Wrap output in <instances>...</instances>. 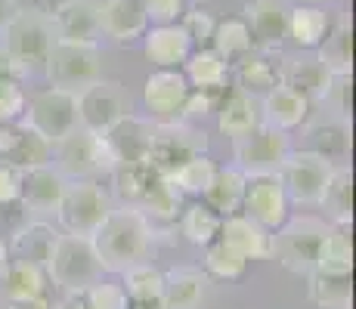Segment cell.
I'll return each mask as SVG.
<instances>
[{
    "label": "cell",
    "mask_w": 356,
    "mask_h": 309,
    "mask_svg": "<svg viewBox=\"0 0 356 309\" xmlns=\"http://www.w3.org/2000/svg\"><path fill=\"white\" fill-rule=\"evenodd\" d=\"M211 291V278L195 266H174L164 272V309H198Z\"/></svg>",
    "instance_id": "obj_24"
},
{
    "label": "cell",
    "mask_w": 356,
    "mask_h": 309,
    "mask_svg": "<svg viewBox=\"0 0 356 309\" xmlns=\"http://www.w3.org/2000/svg\"><path fill=\"white\" fill-rule=\"evenodd\" d=\"M152 133H155V124L136 118V115H127L124 121L115 124L106 133V142L115 155V164H118V167H127V164H149Z\"/></svg>",
    "instance_id": "obj_19"
},
{
    "label": "cell",
    "mask_w": 356,
    "mask_h": 309,
    "mask_svg": "<svg viewBox=\"0 0 356 309\" xmlns=\"http://www.w3.org/2000/svg\"><path fill=\"white\" fill-rule=\"evenodd\" d=\"M68 180L59 174L53 164H44V167H34L22 174V195L19 201L29 208V214L38 217H53L63 204Z\"/></svg>",
    "instance_id": "obj_17"
},
{
    "label": "cell",
    "mask_w": 356,
    "mask_h": 309,
    "mask_svg": "<svg viewBox=\"0 0 356 309\" xmlns=\"http://www.w3.org/2000/svg\"><path fill=\"white\" fill-rule=\"evenodd\" d=\"M307 294L323 309H347L350 306V276H323L310 272L307 276Z\"/></svg>",
    "instance_id": "obj_40"
},
{
    "label": "cell",
    "mask_w": 356,
    "mask_h": 309,
    "mask_svg": "<svg viewBox=\"0 0 356 309\" xmlns=\"http://www.w3.org/2000/svg\"><path fill=\"white\" fill-rule=\"evenodd\" d=\"M25 90L16 78H0V124H16L25 115Z\"/></svg>",
    "instance_id": "obj_45"
},
{
    "label": "cell",
    "mask_w": 356,
    "mask_h": 309,
    "mask_svg": "<svg viewBox=\"0 0 356 309\" xmlns=\"http://www.w3.org/2000/svg\"><path fill=\"white\" fill-rule=\"evenodd\" d=\"M350 87H353L350 72H334L332 74V81H328L323 99H319L328 108V115H332V118L350 121Z\"/></svg>",
    "instance_id": "obj_44"
},
{
    "label": "cell",
    "mask_w": 356,
    "mask_h": 309,
    "mask_svg": "<svg viewBox=\"0 0 356 309\" xmlns=\"http://www.w3.org/2000/svg\"><path fill=\"white\" fill-rule=\"evenodd\" d=\"M214 25H217V19L211 16L208 10H189V12H183V16H180V28L189 34L193 47H198V50H202L204 44H211Z\"/></svg>",
    "instance_id": "obj_47"
},
{
    "label": "cell",
    "mask_w": 356,
    "mask_h": 309,
    "mask_svg": "<svg viewBox=\"0 0 356 309\" xmlns=\"http://www.w3.org/2000/svg\"><path fill=\"white\" fill-rule=\"evenodd\" d=\"M19 10H22V6H19V0H0V34L6 31V25H10L13 19H16Z\"/></svg>",
    "instance_id": "obj_52"
},
{
    "label": "cell",
    "mask_w": 356,
    "mask_h": 309,
    "mask_svg": "<svg viewBox=\"0 0 356 309\" xmlns=\"http://www.w3.org/2000/svg\"><path fill=\"white\" fill-rule=\"evenodd\" d=\"M0 78H19L16 65L10 62V56L3 53V47H0Z\"/></svg>",
    "instance_id": "obj_53"
},
{
    "label": "cell",
    "mask_w": 356,
    "mask_h": 309,
    "mask_svg": "<svg viewBox=\"0 0 356 309\" xmlns=\"http://www.w3.org/2000/svg\"><path fill=\"white\" fill-rule=\"evenodd\" d=\"M99 25L106 37L130 44V40L143 37L149 28L146 6L143 0H99Z\"/></svg>",
    "instance_id": "obj_22"
},
{
    "label": "cell",
    "mask_w": 356,
    "mask_h": 309,
    "mask_svg": "<svg viewBox=\"0 0 356 309\" xmlns=\"http://www.w3.org/2000/svg\"><path fill=\"white\" fill-rule=\"evenodd\" d=\"M53 167L72 183L93 180V176H112V170L118 164H115V155L108 149L106 136L78 127L53 146Z\"/></svg>",
    "instance_id": "obj_3"
},
{
    "label": "cell",
    "mask_w": 356,
    "mask_h": 309,
    "mask_svg": "<svg viewBox=\"0 0 356 309\" xmlns=\"http://www.w3.org/2000/svg\"><path fill=\"white\" fill-rule=\"evenodd\" d=\"M0 297L13 303H29V300L47 297V272L25 260H10L0 272Z\"/></svg>",
    "instance_id": "obj_29"
},
{
    "label": "cell",
    "mask_w": 356,
    "mask_h": 309,
    "mask_svg": "<svg viewBox=\"0 0 356 309\" xmlns=\"http://www.w3.org/2000/svg\"><path fill=\"white\" fill-rule=\"evenodd\" d=\"M127 115H134V108H130L127 90L118 81L99 78L97 84H90L87 90L78 93V124L84 130H90V133L106 136Z\"/></svg>",
    "instance_id": "obj_10"
},
{
    "label": "cell",
    "mask_w": 356,
    "mask_h": 309,
    "mask_svg": "<svg viewBox=\"0 0 356 309\" xmlns=\"http://www.w3.org/2000/svg\"><path fill=\"white\" fill-rule=\"evenodd\" d=\"M87 303H90V309H130L124 287L115 285V281H102V278L97 285L87 287Z\"/></svg>",
    "instance_id": "obj_46"
},
{
    "label": "cell",
    "mask_w": 356,
    "mask_h": 309,
    "mask_svg": "<svg viewBox=\"0 0 356 309\" xmlns=\"http://www.w3.org/2000/svg\"><path fill=\"white\" fill-rule=\"evenodd\" d=\"M136 210H143L149 219H161V223H170V219L180 217L183 210V192L174 185L168 174H155L152 185L146 189V195L140 198Z\"/></svg>",
    "instance_id": "obj_36"
},
{
    "label": "cell",
    "mask_w": 356,
    "mask_h": 309,
    "mask_svg": "<svg viewBox=\"0 0 356 309\" xmlns=\"http://www.w3.org/2000/svg\"><path fill=\"white\" fill-rule=\"evenodd\" d=\"M183 78H186L189 90L220 96L229 81V62H223L211 47H202V50L189 53V59L183 62Z\"/></svg>",
    "instance_id": "obj_27"
},
{
    "label": "cell",
    "mask_w": 356,
    "mask_h": 309,
    "mask_svg": "<svg viewBox=\"0 0 356 309\" xmlns=\"http://www.w3.org/2000/svg\"><path fill=\"white\" fill-rule=\"evenodd\" d=\"M313 272H323V276H350L353 272V244L347 226H328V232L319 242Z\"/></svg>",
    "instance_id": "obj_34"
},
{
    "label": "cell",
    "mask_w": 356,
    "mask_h": 309,
    "mask_svg": "<svg viewBox=\"0 0 356 309\" xmlns=\"http://www.w3.org/2000/svg\"><path fill=\"white\" fill-rule=\"evenodd\" d=\"M214 174H217V164L211 161V155H195L189 161H183L174 174H168L174 185L183 192V195H193V198H202L208 192V185L214 183Z\"/></svg>",
    "instance_id": "obj_41"
},
{
    "label": "cell",
    "mask_w": 356,
    "mask_h": 309,
    "mask_svg": "<svg viewBox=\"0 0 356 309\" xmlns=\"http://www.w3.org/2000/svg\"><path fill=\"white\" fill-rule=\"evenodd\" d=\"M325 232H328L325 219H316V217L285 219V223L273 232L270 257H276L282 269L307 278L316 269V251H319V242H323Z\"/></svg>",
    "instance_id": "obj_6"
},
{
    "label": "cell",
    "mask_w": 356,
    "mask_h": 309,
    "mask_svg": "<svg viewBox=\"0 0 356 309\" xmlns=\"http://www.w3.org/2000/svg\"><path fill=\"white\" fill-rule=\"evenodd\" d=\"M285 3H291V6H325V3H332V0H285Z\"/></svg>",
    "instance_id": "obj_55"
},
{
    "label": "cell",
    "mask_w": 356,
    "mask_h": 309,
    "mask_svg": "<svg viewBox=\"0 0 356 309\" xmlns=\"http://www.w3.org/2000/svg\"><path fill=\"white\" fill-rule=\"evenodd\" d=\"M53 309H90L87 291H65V297L59 303H53Z\"/></svg>",
    "instance_id": "obj_51"
},
{
    "label": "cell",
    "mask_w": 356,
    "mask_h": 309,
    "mask_svg": "<svg viewBox=\"0 0 356 309\" xmlns=\"http://www.w3.org/2000/svg\"><path fill=\"white\" fill-rule=\"evenodd\" d=\"M143 6L152 25H177L186 12V0H143Z\"/></svg>",
    "instance_id": "obj_48"
},
{
    "label": "cell",
    "mask_w": 356,
    "mask_h": 309,
    "mask_svg": "<svg viewBox=\"0 0 356 309\" xmlns=\"http://www.w3.org/2000/svg\"><path fill=\"white\" fill-rule=\"evenodd\" d=\"M195 155H208V133L193 124H155L152 149H149V167L159 174H174L183 161Z\"/></svg>",
    "instance_id": "obj_12"
},
{
    "label": "cell",
    "mask_w": 356,
    "mask_h": 309,
    "mask_svg": "<svg viewBox=\"0 0 356 309\" xmlns=\"http://www.w3.org/2000/svg\"><path fill=\"white\" fill-rule=\"evenodd\" d=\"M291 152V133L276 130L270 124H257L251 133L232 140V167H238L245 176L279 174L285 158Z\"/></svg>",
    "instance_id": "obj_8"
},
{
    "label": "cell",
    "mask_w": 356,
    "mask_h": 309,
    "mask_svg": "<svg viewBox=\"0 0 356 309\" xmlns=\"http://www.w3.org/2000/svg\"><path fill=\"white\" fill-rule=\"evenodd\" d=\"M56 40H74V44H97L102 37L99 25V0H65L50 12Z\"/></svg>",
    "instance_id": "obj_16"
},
{
    "label": "cell",
    "mask_w": 356,
    "mask_h": 309,
    "mask_svg": "<svg viewBox=\"0 0 356 309\" xmlns=\"http://www.w3.org/2000/svg\"><path fill=\"white\" fill-rule=\"evenodd\" d=\"M16 309H53L50 297H38V300H29V303H16Z\"/></svg>",
    "instance_id": "obj_54"
},
{
    "label": "cell",
    "mask_w": 356,
    "mask_h": 309,
    "mask_svg": "<svg viewBox=\"0 0 356 309\" xmlns=\"http://www.w3.org/2000/svg\"><path fill=\"white\" fill-rule=\"evenodd\" d=\"M257 124H264L260 121V99L257 96L236 90L217 106V127H220V133L229 136V140H238V136L251 133Z\"/></svg>",
    "instance_id": "obj_31"
},
{
    "label": "cell",
    "mask_w": 356,
    "mask_h": 309,
    "mask_svg": "<svg viewBox=\"0 0 356 309\" xmlns=\"http://www.w3.org/2000/svg\"><path fill=\"white\" fill-rule=\"evenodd\" d=\"M245 185H248V176L238 167H217L214 183L204 192V204H208L214 214L220 217H232L242 210V198H245Z\"/></svg>",
    "instance_id": "obj_32"
},
{
    "label": "cell",
    "mask_w": 356,
    "mask_h": 309,
    "mask_svg": "<svg viewBox=\"0 0 356 309\" xmlns=\"http://www.w3.org/2000/svg\"><path fill=\"white\" fill-rule=\"evenodd\" d=\"M22 195V170L0 161V208H10Z\"/></svg>",
    "instance_id": "obj_50"
},
{
    "label": "cell",
    "mask_w": 356,
    "mask_h": 309,
    "mask_svg": "<svg viewBox=\"0 0 356 309\" xmlns=\"http://www.w3.org/2000/svg\"><path fill=\"white\" fill-rule=\"evenodd\" d=\"M59 238V229L44 219H34V223H25L16 229L10 242V260H25V263H34L44 269L47 260L53 253V244Z\"/></svg>",
    "instance_id": "obj_28"
},
{
    "label": "cell",
    "mask_w": 356,
    "mask_h": 309,
    "mask_svg": "<svg viewBox=\"0 0 356 309\" xmlns=\"http://www.w3.org/2000/svg\"><path fill=\"white\" fill-rule=\"evenodd\" d=\"M90 242L99 257L102 272L121 276L130 266L146 263L149 251L155 244V226L143 210L121 204V208L108 210L99 229L90 235Z\"/></svg>",
    "instance_id": "obj_1"
},
{
    "label": "cell",
    "mask_w": 356,
    "mask_h": 309,
    "mask_svg": "<svg viewBox=\"0 0 356 309\" xmlns=\"http://www.w3.org/2000/svg\"><path fill=\"white\" fill-rule=\"evenodd\" d=\"M112 208H115L112 195H108L97 180H72L65 185V195L56 210V219L65 235L90 238Z\"/></svg>",
    "instance_id": "obj_7"
},
{
    "label": "cell",
    "mask_w": 356,
    "mask_h": 309,
    "mask_svg": "<svg viewBox=\"0 0 356 309\" xmlns=\"http://www.w3.org/2000/svg\"><path fill=\"white\" fill-rule=\"evenodd\" d=\"M44 272L63 291H87L102 278V266L97 251H93V242L81 235H65V232H59Z\"/></svg>",
    "instance_id": "obj_4"
},
{
    "label": "cell",
    "mask_w": 356,
    "mask_h": 309,
    "mask_svg": "<svg viewBox=\"0 0 356 309\" xmlns=\"http://www.w3.org/2000/svg\"><path fill=\"white\" fill-rule=\"evenodd\" d=\"M44 72L50 87L68 93H81L102 78V53L97 44H74V40H56L47 53Z\"/></svg>",
    "instance_id": "obj_5"
},
{
    "label": "cell",
    "mask_w": 356,
    "mask_h": 309,
    "mask_svg": "<svg viewBox=\"0 0 356 309\" xmlns=\"http://www.w3.org/2000/svg\"><path fill=\"white\" fill-rule=\"evenodd\" d=\"M220 214L208 208L204 201H193L189 208L180 210V232L189 244L195 247H208L211 242L220 238Z\"/></svg>",
    "instance_id": "obj_39"
},
{
    "label": "cell",
    "mask_w": 356,
    "mask_h": 309,
    "mask_svg": "<svg viewBox=\"0 0 356 309\" xmlns=\"http://www.w3.org/2000/svg\"><path fill=\"white\" fill-rule=\"evenodd\" d=\"M143 50H146V59L155 68H183V62L189 59V53L195 47L189 40V34L180 28V22H177V25H152L146 31Z\"/></svg>",
    "instance_id": "obj_25"
},
{
    "label": "cell",
    "mask_w": 356,
    "mask_h": 309,
    "mask_svg": "<svg viewBox=\"0 0 356 309\" xmlns=\"http://www.w3.org/2000/svg\"><path fill=\"white\" fill-rule=\"evenodd\" d=\"M328 12L323 6H289V22H285V37L294 40L298 50H316L328 34Z\"/></svg>",
    "instance_id": "obj_33"
},
{
    "label": "cell",
    "mask_w": 356,
    "mask_h": 309,
    "mask_svg": "<svg viewBox=\"0 0 356 309\" xmlns=\"http://www.w3.org/2000/svg\"><path fill=\"white\" fill-rule=\"evenodd\" d=\"M316 56L332 72H350V22L341 19L338 25H328V34L316 47Z\"/></svg>",
    "instance_id": "obj_43"
},
{
    "label": "cell",
    "mask_w": 356,
    "mask_h": 309,
    "mask_svg": "<svg viewBox=\"0 0 356 309\" xmlns=\"http://www.w3.org/2000/svg\"><path fill=\"white\" fill-rule=\"evenodd\" d=\"M260 121L276 130L291 133V130L304 127V124L310 121V99H304V96L298 90H291V87L276 84L270 93L260 96Z\"/></svg>",
    "instance_id": "obj_21"
},
{
    "label": "cell",
    "mask_w": 356,
    "mask_h": 309,
    "mask_svg": "<svg viewBox=\"0 0 356 309\" xmlns=\"http://www.w3.org/2000/svg\"><path fill=\"white\" fill-rule=\"evenodd\" d=\"M22 124L40 133L50 146L65 140L72 130H78V93L59 90V87H47V90L34 93L31 102H25Z\"/></svg>",
    "instance_id": "obj_9"
},
{
    "label": "cell",
    "mask_w": 356,
    "mask_h": 309,
    "mask_svg": "<svg viewBox=\"0 0 356 309\" xmlns=\"http://www.w3.org/2000/svg\"><path fill=\"white\" fill-rule=\"evenodd\" d=\"M220 242L229 244L245 260H270L273 251V232L264 229L245 214H232L220 219Z\"/></svg>",
    "instance_id": "obj_23"
},
{
    "label": "cell",
    "mask_w": 356,
    "mask_h": 309,
    "mask_svg": "<svg viewBox=\"0 0 356 309\" xmlns=\"http://www.w3.org/2000/svg\"><path fill=\"white\" fill-rule=\"evenodd\" d=\"M332 170L334 164H328L325 158L307 152V149H291L285 164L279 167V180H282L289 201L304 204V208H319V198H323Z\"/></svg>",
    "instance_id": "obj_11"
},
{
    "label": "cell",
    "mask_w": 356,
    "mask_h": 309,
    "mask_svg": "<svg viewBox=\"0 0 356 309\" xmlns=\"http://www.w3.org/2000/svg\"><path fill=\"white\" fill-rule=\"evenodd\" d=\"M304 140H307V152L325 158L328 164L341 167L350 158V121L332 118V115H325L319 121H307Z\"/></svg>",
    "instance_id": "obj_20"
},
{
    "label": "cell",
    "mask_w": 356,
    "mask_h": 309,
    "mask_svg": "<svg viewBox=\"0 0 356 309\" xmlns=\"http://www.w3.org/2000/svg\"><path fill=\"white\" fill-rule=\"evenodd\" d=\"M289 204L291 201H289V195H285L279 174H260V176H248L242 210H238V214L251 217L254 223L264 226V229L276 232L279 226L289 219Z\"/></svg>",
    "instance_id": "obj_13"
},
{
    "label": "cell",
    "mask_w": 356,
    "mask_h": 309,
    "mask_svg": "<svg viewBox=\"0 0 356 309\" xmlns=\"http://www.w3.org/2000/svg\"><path fill=\"white\" fill-rule=\"evenodd\" d=\"M251 47H254V37H251L245 19H223V22L214 25L211 50H214L223 62H238L242 56H248Z\"/></svg>",
    "instance_id": "obj_38"
},
{
    "label": "cell",
    "mask_w": 356,
    "mask_h": 309,
    "mask_svg": "<svg viewBox=\"0 0 356 309\" xmlns=\"http://www.w3.org/2000/svg\"><path fill=\"white\" fill-rule=\"evenodd\" d=\"M6 263H10V247H6V242L0 238V272L6 269Z\"/></svg>",
    "instance_id": "obj_56"
},
{
    "label": "cell",
    "mask_w": 356,
    "mask_h": 309,
    "mask_svg": "<svg viewBox=\"0 0 356 309\" xmlns=\"http://www.w3.org/2000/svg\"><path fill=\"white\" fill-rule=\"evenodd\" d=\"M236 84L242 93L260 99V96L270 93L273 87L279 84V65H273V62L266 56H260V53H248V56H242L236 65Z\"/></svg>",
    "instance_id": "obj_37"
},
{
    "label": "cell",
    "mask_w": 356,
    "mask_h": 309,
    "mask_svg": "<svg viewBox=\"0 0 356 309\" xmlns=\"http://www.w3.org/2000/svg\"><path fill=\"white\" fill-rule=\"evenodd\" d=\"M53 44H56L53 19L38 6H22L3 31V53L19 74H31L38 65H44Z\"/></svg>",
    "instance_id": "obj_2"
},
{
    "label": "cell",
    "mask_w": 356,
    "mask_h": 309,
    "mask_svg": "<svg viewBox=\"0 0 356 309\" xmlns=\"http://www.w3.org/2000/svg\"><path fill=\"white\" fill-rule=\"evenodd\" d=\"M0 161L25 174L53 164V146L25 124H0Z\"/></svg>",
    "instance_id": "obj_15"
},
{
    "label": "cell",
    "mask_w": 356,
    "mask_h": 309,
    "mask_svg": "<svg viewBox=\"0 0 356 309\" xmlns=\"http://www.w3.org/2000/svg\"><path fill=\"white\" fill-rule=\"evenodd\" d=\"M0 309H16V303H13V300H6V297H0Z\"/></svg>",
    "instance_id": "obj_57"
},
{
    "label": "cell",
    "mask_w": 356,
    "mask_h": 309,
    "mask_svg": "<svg viewBox=\"0 0 356 309\" xmlns=\"http://www.w3.org/2000/svg\"><path fill=\"white\" fill-rule=\"evenodd\" d=\"M245 22L260 47H279L285 40V22H289V3L285 0H251L245 6Z\"/></svg>",
    "instance_id": "obj_26"
},
{
    "label": "cell",
    "mask_w": 356,
    "mask_h": 309,
    "mask_svg": "<svg viewBox=\"0 0 356 309\" xmlns=\"http://www.w3.org/2000/svg\"><path fill=\"white\" fill-rule=\"evenodd\" d=\"M204 257V272H208V278H220V281H236L245 276V269H248V260L242 257V253H236L229 244H223L220 238L217 242H211L208 247H202Z\"/></svg>",
    "instance_id": "obj_42"
},
{
    "label": "cell",
    "mask_w": 356,
    "mask_h": 309,
    "mask_svg": "<svg viewBox=\"0 0 356 309\" xmlns=\"http://www.w3.org/2000/svg\"><path fill=\"white\" fill-rule=\"evenodd\" d=\"M189 84L180 68H155L143 84V102H146L152 124H177L186 102Z\"/></svg>",
    "instance_id": "obj_14"
},
{
    "label": "cell",
    "mask_w": 356,
    "mask_h": 309,
    "mask_svg": "<svg viewBox=\"0 0 356 309\" xmlns=\"http://www.w3.org/2000/svg\"><path fill=\"white\" fill-rule=\"evenodd\" d=\"M332 74L334 72L316 56V53L304 50V53H298V56L282 59V65H279V84L298 90L304 99L319 102L325 93V87H328V81H332Z\"/></svg>",
    "instance_id": "obj_18"
},
{
    "label": "cell",
    "mask_w": 356,
    "mask_h": 309,
    "mask_svg": "<svg viewBox=\"0 0 356 309\" xmlns=\"http://www.w3.org/2000/svg\"><path fill=\"white\" fill-rule=\"evenodd\" d=\"M124 281H121V287H124L127 300H130V309H164L161 300H164V272L155 269L152 263H136L130 266V269L121 272Z\"/></svg>",
    "instance_id": "obj_30"
},
{
    "label": "cell",
    "mask_w": 356,
    "mask_h": 309,
    "mask_svg": "<svg viewBox=\"0 0 356 309\" xmlns=\"http://www.w3.org/2000/svg\"><path fill=\"white\" fill-rule=\"evenodd\" d=\"M350 192H353V174L347 164H341V167L332 170L323 198H319V208L325 210L328 226H350V219H353Z\"/></svg>",
    "instance_id": "obj_35"
},
{
    "label": "cell",
    "mask_w": 356,
    "mask_h": 309,
    "mask_svg": "<svg viewBox=\"0 0 356 309\" xmlns=\"http://www.w3.org/2000/svg\"><path fill=\"white\" fill-rule=\"evenodd\" d=\"M217 112V96L214 93H202V90H189L186 102H183V112L180 121L183 124H193V121H204L208 115Z\"/></svg>",
    "instance_id": "obj_49"
}]
</instances>
